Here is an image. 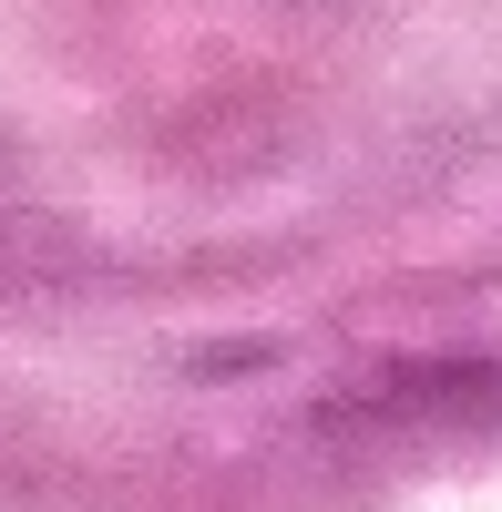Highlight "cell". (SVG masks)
<instances>
[]
</instances>
